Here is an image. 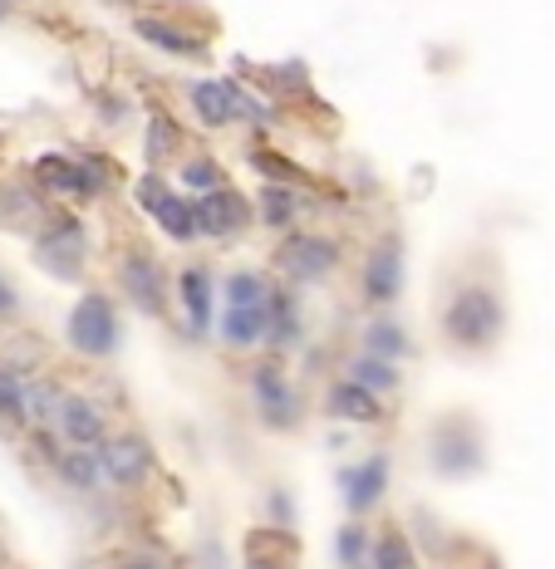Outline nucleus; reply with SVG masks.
<instances>
[{
    "instance_id": "f257e3e1",
    "label": "nucleus",
    "mask_w": 555,
    "mask_h": 569,
    "mask_svg": "<svg viewBox=\"0 0 555 569\" xmlns=\"http://www.w3.org/2000/svg\"><path fill=\"white\" fill-rule=\"evenodd\" d=\"M34 187H40L50 201H65V207H93V201H109L128 187V172L113 152L103 148H69V152H34L30 168Z\"/></svg>"
},
{
    "instance_id": "f03ea898",
    "label": "nucleus",
    "mask_w": 555,
    "mask_h": 569,
    "mask_svg": "<svg viewBox=\"0 0 555 569\" xmlns=\"http://www.w3.org/2000/svg\"><path fill=\"white\" fill-rule=\"evenodd\" d=\"M438 339L453 353H467V359H482L506 339V300L497 290V280H453L443 295L438 310Z\"/></svg>"
},
{
    "instance_id": "7ed1b4c3",
    "label": "nucleus",
    "mask_w": 555,
    "mask_h": 569,
    "mask_svg": "<svg viewBox=\"0 0 555 569\" xmlns=\"http://www.w3.org/2000/svg\"><path fill=\"white\" fill-rule=\"evenodd\" d=\"M246 402H251V418L270 437H290L300 432L310 418V402H305L300 378L290 373V363L280 353H256L251 369H246Z\"/></svg>"
},
{
    "instance_id": "20e7f679",
    "label": "nucleus",
    "mask_w": 555,
    "mask_h": 569,
    "mask_svg": "<svg viewBox=\"0 0 555 569\" xmlns=\"http://www.w3.org/2000/svg\"><path fill=\"white\" fill-rule=\"evenodd\" d=\"M30 260L59 284H85L93 266V231L75 207H54L30 231Z\"/></svg>"
},
{
    "instance_id": "39448f33",
    "label": "nucleus",
    "mask_w": 555,
    "mask_h": 569,
    "mask_svg": "<svg viewBox=\"0 0 555 569\" xmlns=\"http://www.w3.org/2000/svg\"><path fill=\"white\" fill-rule=\"evenodd\" d=\"M113 295L128 305L133 315L158 319L168 325L172 315V270L158 256L152 241H123L113 256Z\"/></svg>"
},
{
    "instance_id": "423d86ee",
    "label": "nucleus",
    "mask_w": 555,
    "mask_h": 569,
    "mask_svg": "<svg viewBox=\"0 0 555 569\" xmlns=\"http://www.w3.org/2000/svg\"><path fill=\"white\" fill-rule=\"evenodd\" d=\"M349 260V246L339 231L325 227H300L290 236H280L276 251H270V276L295 284V290H315V284L335 280Z\"/></svg>"
},
{
    "instance_id": "0eeeda50",
    "label": "nucleus",
    "mask_w": 555,
    "mask_h": 569,
    "mask_svg": "<svg viewBox=\"0 0 555 569\" xmlns=\"http://www.w3.org/2000/svg\"><path fill=\"white\" fill-rule=\"evenodd\" d=\"M113 290H79L65 310V349L85 363H109L123 349V310Z\"/></svg>"
},
{
    "instance_id": "6e6552de",
    "label": "nucleus",
    "mask_w": 555,
    "mask_h": 569,
    "mask_svg": "<svg viewBox=\"0 0 555 569\" xmlns=\"http://www.w3.org/2000/svg\"><path fill=\"white\" fill-rule=\"evenodd\" d=\"M428 471L438 481H472L487 471V427L472 412H443L428 422V442H423Z\"/></svg>"
},
{
    "instance_id": "1a4fd4ad",
    "label": "nucleus",
    "mask_w": 555,
    "mask_h": 569,
    "mask_svg": "<svg viewBox=\"0 0 555 569\" xmlns=\"http://www.w3.org/2000/svg\"><path fill=\"white\" fill-rule=\"evenodd\" d=\"M99 461H103V477H109V491L123 496V501L152 491V481L162 471L158 442H152L143 427H113L99 442Z\"/></svg>"
},
{
    "instance_id": "9d476101",
    "label": "nucleus",
    "mask_w": 555,
    "mask_h": 569,
    "mask_svg": "<svg viewBox=\"0 0 555 569\" xmlns=\"http://www.w3.org/2000/svg\"><path fill=\"white\" fill-rule=\"evenodd\" d=\"M408 290V246L398 231H379L359 256L354 270V295L364 310H394Z\"/></svg>"
},
{
    "instance_id": "9b49d317",
    "label": "nucleus",
    "mask_w": 555,
    "mask_h": 569,
    "mask_svg": "<svg viewBox=\"0 0 555 569\" xmlns=\"http://www.w3.org/2000/svg\"><path fill=\"white\" fill-rule=\"evenodd\" d=\"M172 305H177V325H182L187 343L217 339L221 276L207 266V260H182V266L172 270Z\"/></svg>"
},
{
    "instance_id": "f8f14e48",
    "label": "nucleus",
    "mask_w": 555,
    "mask_h": 569,
    "mask_svg": "<svg viewBox=\"0 0 555 569\" xmlns=\"http://www.w3.org/2000/svg\"><path fill=\"white\" fill-rule=\"evenodd\" d=\"M192 201H197V236L211 246H231L256 231V197L241 192L236 182L217 187L207 197H192Z\"/></svg>"
},
{
    "instance_id": "ddd939ff",
    "label": "nucleus",
    "mask_w": 555,
    "mask_h": 569,
    "mask_svg": "<svg viewBox=\"0 0 555 569\" xmlns=\"http://www.w3.org/2000/svg\"><path fill=\"white\" fill-rule=\"evenodd\" d=\"M388 486H394V457L384 447L339 467V501H345L349 520H369L388 501Z\"/></svg>"
},
{
    "instance_id": "4468645a",
    "label": "nucleus",
    "mask_w": 555,
    "mask_h": 569,
    "mask_svg": "<svg viewBox=\"0 0 555 569\" xmlns=\"http://www.w3.org/2000/svg\"><path fill=\"white\" fill-rule=\"evenodd\" d=\"M256 227L280 236L310 227V217L320 211V187H290V182H256Z\"/></svg>"
},
{
    "instance_id": "2eb2a0df",
    "label": "nucleus",
    "mask_w": 555,
    "mask_h": 569,
    "mask_svg": "<svg viewBox=\"0 0 555 569\" xmlns=\"http://www.w3.org/2000/svg\"><path fill=\"white\" fill-rule=\"evenodd\" d=\"M187 123L177 118L162 99H148L143 103V118H138V158L143 168H172V162L187 158Z\"/></svg>"
},
{
    "instance_id": "dca6fc26",
    "label": "nucleus",
    "mask_w": 555,
    "mask_h": 569,
    "mask_svg": "<svg viewBox=\"0 0 555 569\" xmlns=\"http://www.w3.org/2000/svg\"><path fill=\"white\" fill-rule=\"evenodd\" d=\"M310 343V325H305V290H295L286 280H270L266 300V353L290 359L295 349Z\"/></svg>"
},
{
    "instance_id": "f3484780",
    "label": "nucleus",
    "mask_w": 555,
    "mask_h": 569,
    "mask_svg": "<svg viewBox=\"0 0 555 569\" xmlns=\"http://www.w3.org/2000/svg\"><path fill=\"white\" fill-rule=\"evenodd\" d=\"M320 412H325L329 422L349 427V432H359V427H384V422H388V402H384L379 393H369L364 383H354L349 373L325 378Z\"/></svg>"
},
{
    "instance_id": "a211bd4d",
    "label": "nucleus",
    "mask_w": 555,
    "mask_h": 569,
    "mask_svg": "<svg viewBox=\"0 0 555 569\" xmlns=\"http://www.w3.org/2000/svg\"><path fill=\"white\" fill-rule=\"evenodd\" d=\"M113 427L118 422H113L109 402L85 393V388H69L65 402H59V412H54V432L65 447H99Z\"/></svg>"
},
{
    "instance_id": "6ab92c4d",
    "label": "nucleus",
    "mask_w": 555,
    "mask_h": 569,
    "mask_svg": "<svg viewBox=\"0 0 555 569\" xmlns=\"http://www.w3.org/2000/svg\"><path fill=\"white\" fill-rule=\"evenodd\" d=\"M187 113L202 133H231L236 128V93H231V74H192L182 84Z\"/></svg>"
},
{
    "instance_id": "aec40b11",
    "label": "nucleus",
    "mask_w": 555,
    "mask_h": 569,
    "mask_svg": "<svg viewBox=\"0 0 555 569\" xmlns=\"http://www.w3.org/2000/svg\"><path fill=\"white\" fill-rule=\"evenodd\" d=\"M133 40L143 44L152 54H168V59H207V34L177 26L172 16H162V10H138L133 20Z\"/></svg>"
},
{
    "instance_id": "412c9836",
    "label": "nucleus",
    "mask_w": 555,
    "mask_h": 569,
    "mask_svg": "<svg viewBox=\"0 0 555 569\" xmlns=\"http://www.w3.org/2000/svg\"><path fill=\"white\" fill-rule=\"evenodd\" d=\"M50 477L65 486L69 496H79V501H99V496H113V491H109V477H103L99 447H59L54 461H50Z\"/></svg>"
},
{
    "instance_id": "4be33fe9",
    "label": "nucleus",
    "mask_w": 555,
    "mask_h": 569,
    "mask_svg": "<svg viewBox=\"0 0 555 569\" xmlns=\"http://www.w3.org/2000/svg\"><path fill=\"white\" fill-rule=\"evenodd\" d=\"M359 349L379 353L388 363H408L418 353V339H413V329L394 310H369V319L359 325Z\"/></svg>"
},
{
    "instance_id": "5701e85b",
    "label": "nucleus",
    "mask_w": 555,
    "mask_h": 569,
    "mask_svg": "<svg viewBox=\"0 0 555 569\" xmlns=\"http://www.w3.org/2000/svg\"><path fill=\"white\" fill-rule=\"evenodd\" d=\"M217 343L227 353H261L266 349V305H221Z\"/></svg>"
},
{
    "instance_id": "b1692460",
    "label": "nucleus",
    "mask_w": 555,
    "mask_h": 569,
    "mask_svg": "<svg viewBox=\"0 0 555 569\" xmlns=\"http://www.w3.org/2000/svg\"><path fill=\"white\" fill-rule=\"evenodd\" d=\"M256 84H261L280 109H295V103H315V74L305 59H280V64H261L256 69Z\"/></svg>"
},
{
    "instance_id": "393cba45",
    "label": "nucleus",
    "mask_w": 555,
    "mask_h": 569,
    "mask_svg": "<svg viewBox=\"0 0 555 569\" xmlns=\"http://www.w3.org/2000/svg\"><path fill=\"white\" fill-rule=\"evenodd\" d=\"M50 197L34 187V177H10L6 187H0V227H40L44 217H50Z\"/></svg>"
},
{
    "instance_id": "a878e982",
    "label": "nucleus",
    "mask_w": 555,
    "mask_h": 569,
    "mask_svg": "<svg viewBox=\"0 0 555 569\" xmlns=\"http://www.w3.org/2000/svg\"><path fill=\"white\" fill-rule=\"evenodd\" d=\"M30 378L26 369L0 359V432L6 437H30Z\"/></svg>"
},
{
    "instance_id": "bb28decb",
    "label": "nucleus",
    "mask_w": 555,
    "mask_h": 569,
    "mask_svg": "<svg viewBox=\"0 0 555 569\" xmlns=\"http://www.w3.org/2000/svg\"><path fill=\"white\" fill-rule=\"evenodd\" d=\"M148 227L162 236L168 246H197L202 236H197V201L182 192V187H172L168 197L158 201V211L148 217Z\"/></svg>"
},
{
    "instance_id": "cd10ccee",
    "label": "nucleus",
    "mask_w": 555,
    "mask_h": 569,
    "mask_svg": "<svg viewBox=\"0 0 555 569\" xmlns=\"http://www.w3.org/2000/svg\"><path fill=\"white\" fill-rule=\"evenodd\" d=\"M369 569H423V550L413 540V530L404 520H384L374 526V560Z\"/></svg>"
},
{
    "instance_id": "c85d7f7f",
    "label": "nucleus",
    "mask_w": 555,
    "mask_h": 569,
    "mask_svg": "<svg viewBox=\"0 0 555 569\" xmlns=\"http://www.w3.org/2000/svg\"><path fill=\"white\" fill-rule=\"evenodd\" d=\"M339 363H345V373L354 378V383H364L369 393H379L384 402L398 398V393H404V383H408V378H404V363H388V359H379V353L354 349V353H345Z\"/></svg>"
},
{
    "instance_id": "c756f323",
    "label": "nucleus",
    "mask_w": 555,
    "mask_h": 569,
    "mask_svg": "<svg viewBox=\"0 0 555 569\" xmlns=\"http://www.w3.org/2000/svg\"><path fill=\"white\" fill-rule=\"evenodd\" d=\"M246 168H251L261 182H290V187H320L315 182L310 168H300V162L290 158V152H280L276 142H246Z\"/></svg>"
},
{
    "instance_id": "7c9ffc66",
    "label": "nucleus",
    "mask_w": 555,
    "mask_h": 569,
    "mask_svg": "<svg viewBox=\"0 0 555 569\" xmlns=\"http://www.w3.org/2000/svg\"><path fill=\"white\" fill-rule=\"evenodd\" d=\"M172 182L182 187L187 197H207V192H217V187H227L231 172H227V162H221L211 148H192L182 162H177V177H172Z\"/></svg>"
},
{
    "instance_id": "2f4dec72",
    "label": "nucleus",
    "mask_w": 555,
    "mask_h": 569,
    "mask_svg": "<svg viewBox=\"0 0 555 569\" xmlns=\"http://www.w3.org/2000/svg\"><path fill=\"white\" fill-rule=\"evenodd\" d=\"M335 560H339V569H369V560H374L369 520H345V526L335 530Z\"/></svg>"
},
{
    "instance_id": "473e14b6",
    "label": "nucleus",
    "mask_w": 555,
    "mask_h": 569,
    "mask_svg": "<svg viewBox=\"0 0 555 569\" xmlns=\"http://www.w3.org/2000/svg\"><path fill=\"white\" fill-rule=\"evenodd\" d=\"M89 103H93V118H99V128H128L133 118H143V109H133V99H128L123 89H89Z\"/></svg>"
},
{
    "instance_id": "72a5a7b5",
    "label": "nucleus",
    "mask_w": 555,
    "mask_h": 569,
    "mask_svg": "<svg viewBox=\"0 0 555 569\" xmlns=\"http://www.w3.org/2000/svg\"><path fill=\"white\" fill-rule=\"evenodd\" d=\"M172 187H177V182H172V177H168V172H158V168H143V172H138V177H133V182H128V197H133L138 217H143V221H148V217H152V211H158V201H162V197H168V192H172Z\"/></svg>"
},
{
    "instance_id": "f704fd0d",
    "label": "nucleus",
    "mask_w": 555,
    "mask_h": 569,
    "mask_svg": "<svg viewBox=\"0 0 555 569\" xmlns=\"http://www.w3.org/2000/svg\"><path fill=\"white\" fill-rule=\"evenodd\" d=\"M295 520H300V506H295V491L290 486H270L266 491V526H280V530H295Z\"/></svg>"
},
{
    "instance_id": "c9c22d12",
    "label": "nucleus",
    "mask_w": 555,
    "mask_h": 569,
    "mask_svg": "<svg viewBox=\"0 0 555 569\" xmlns=\"http://www.w3.org/2000/svg\"><path fill=\"white\" fill-rule=\"evenodd\" d=\"M113 569H177L172 560H162L158 550H128V555H118Z\"/></svg>"
},
{
    "instance_id": "e433bc0d",
    "label": "nucleus",
    "mask_w": 555,
    "mask_h": 569,
    "mask_svg": "<svg viewBox=\"0 0 555 569\" xmlns=\"http://www.w3.org/2000/svg\"><path fill=\"white\" fill-rule=\"evenodd\" d=\"M197 569H227V545H221V540H202V545H197Z\"/></svg>"
},
{
    "instance_id": "4c0bfd02",
    "label": "nucleus",
    "mask_w": 555,
    "mask_h": 569,
    "mask_svg": "<svg viewBox=\"0 0 555 569\" xmlns=\"http://www.w3.org/2000/svg\"><path fill=\"white\" fill-rule=\"evenodd\" d=\"M20 305H26V300H20L16 280H10L6 270H0V319H16V315H20Z\"/></svg>"
},
{
    "instance_id": "58836bf2",
    "label": "nucleus",
    "mask_w": 555,
    "mask_h": 569,
    "mask_svg": "<svg viewBox=\"0 0 555 569\" xmlns=\"http://www.w3.org/2000/svg\"><path fill=\"white\" fill-rule=\"evenodd\" d=\"M241 569H290L286 560H270V555H251V550H241Z\"/></svg>"
},
{
    "instance_id": "ea45409f",
    "label": "nucleus",
    "mask_w": 555,
    "mask_h": 569,
    "mask_svg": "<svg viewBox=\"0 0 555 569\" xmlns=\"http://www.w3.org/2000/svg\"><path fill=\"white\" fill-rule=\"evenodd\" d=\"M99 6H109V10H138L143 0H99Z\"/></svg>"
},
{
    "instance_id": "a19ab883",
    "label": "nucleus",
    "mask_w": 555,
    "mask_h": 569,
    "mask_svg": "<svg viewBox=\"0 0 555 569\" xmlns=\"http://www.w3.org/2000/svg\"><path fill=\"white\" fill-rule=\"evenodd\" d=\"M472 569H506V565L497 560V555H482V560H472Z\"/></svg>"
},
{
    "instance_id": "79ce46f5",
    "label": "nucleus",
    "mask_w": 555,
    "mask_h": 569,
    "mask_svg": "<svg viewBox=\"0 0 555 569\" xmlns=\"http://www.w3.org/2000/svg\"><path fill=\"white\" fill-rule=\"evenodd\" d=\"M6 20H10V0H0V26H6Z\"/></svg>"
},
{
    "instance_id": "37998d69",
    "label": "nucleus",
    "mask_w": 555,
    "mask_h": 569,
    "mask_svg": "<svg viewBox=\"0 0 555 569\" xmlns=\"http://www.w3.org/2000/svg\"><path fill=\"white\" fill-rule=\"evenodd\" d=\"M10 6H20V0H10Z\"/></svg>"
}]
</instances>
